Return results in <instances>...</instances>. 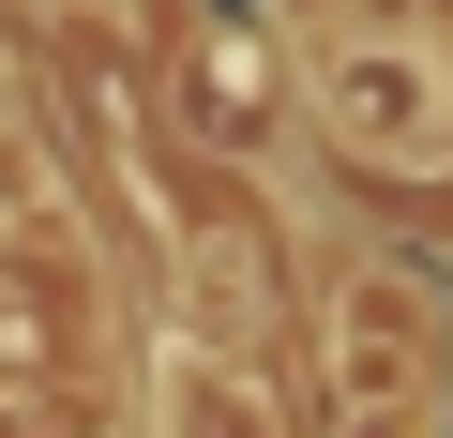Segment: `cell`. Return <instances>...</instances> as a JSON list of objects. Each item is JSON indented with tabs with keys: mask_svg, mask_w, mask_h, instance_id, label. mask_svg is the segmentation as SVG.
<instances>
[{
	"mask_svg": "<svg viewBox=\"0 0 453 438\" xmlns=\"http://www.w3.org/2000/svg\"><path fill=\"white\" fill-rule=\"evenodd\" d=\"M196 121H211V136L273 121V61H257V31H211V46H196Z\"/></svg>",
	"mask_w": 453,
	"mask_h": 438,
	"instance_id": "3",
	"label": "cell"
},
{
	"mask_svg": "<svg viewBox=\"0 0 453 438\" xmlns=\"http://www.w3.org/2000/svg\"><path fill=\"white\" fill-rule=\"evenodd\" d=\"M333 393H348V438H423V408H438V303L408 273H348L333 288Z\"/></svg>",
	"mask_w": 453,
	"mask_h": 438,
	"instance_id": "1",
	"label": "cell"
},
{
	"mask_svg": "<svg viewBox=\"0 0 453 438\" xmlns=\"http://www.w3.org/2000/svg\"><path fill=\"white\" fill-rule=\"evenodd\" d=\"M318 106L363 136V151H438V76H423V31H318Z\"/></svg>",
	"mask_w": 453,
	"mask_h": 438,
	"instance_id": "2",
	"label": "cell"
}]
</instances>
